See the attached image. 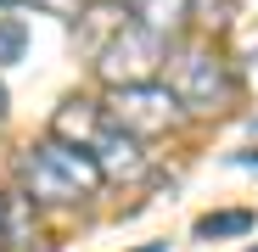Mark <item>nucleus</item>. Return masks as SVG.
<instances>
[{
    "instance_id": "4468645a",
    "label": "nucleus",
    "mask_w": 258,
    "mask_h": 252,
    "mask_svg": "<svg viewBox=\"0 0 258 252\" xmlns=\"http://www.w3.org/2000/svg\"><path fill=\"white\" fill-rule=\"evenodd\" d=\"M0 118H6V90H0Z\"/></svg>"
},
{
    "instance_id": "2eb2a0df",
    "label": "nucleus",
    "mask_w": 258,
    "mask_h": 252,
    "mask_svg": "<svg viewBox=\"0 0 258 252\" xmlns=\"http://www.w3.org/2000/svg\"><path fill=\"white\" fill-rule=\"evenodd\" d=\"M141 252H163V246H141Z\"/></svg>"
},
{
    "instance_id": "1a4fd4ad",
    "label": "nucleus",
    "mask_w": 258,
    "mask_h": 252,
    "mask_svg": "<svg viewBox=\"0 0 258 252\" xmlns=\"http://www.w3.org/2000/svg\"><path fill=\"white\" fill-rule=\"evenodd\" d=\"M23 51H28V28L17 17H0V67L23 62Z\"/></svg>"
},
{
    "instance_id": "9d476101",
    "label": "nucleus",
    "mask_w": 258,
    "mask_h": 252,
    "mask_svg": "<svg viewBox=\"0 0 258 252\" xmlns=\"http://www.w3.org/2000/svg\"><path fill=\"white\" fill-rule=\"evenodd\" d=\"M39 12H51V17H62V23H79L84 17V0H34Z\"/></svg>"
},
{
    "instance_id": "f03ea898",
    "label": "nucleus",
    "mask_w": 258,
    "mask_h": 252,
    "mask_svg": "<svg viewBox=\"0 0 258 252\" xmlns=\"http://www.w3.org/2000/svg\"><path fill=\"white\" fill-rule=\"evenodd\" d=\"M168 67V90L185 112H219L230 96H236V78H230V62L213 51V45H185L174 56H163Z\"/></svg>"
},
{
    "instance_id": "0eeeda50",
    "label": "nucleus",
    "mask_w": 258,
    "mask_h": 252,
    "mask_svg": "<svg viewBox=\"0 0 258 252\" xmlns=\"http://www.w3.org/2000/svg\"><path fill=\"white\" fill-rule=\"evenodd\" d=\"M123 12L135 17L141 28H152V34H174L185 17H191V0H123Z\"/></svg>"
},
{
    "instance_id": "6e6552de",
    "label": "nucleus",
    "mask_w": 258,
    "mask_h": 252,
    "mask_svg": "<svg viewBox=\"0 0 258 252\" xmlns=\"http://www.w3.org/2000/svg\"><path fill=\"white\" fill-rule=\"evenodd\" d=\"M247 230H252V213H247V207H236V213H208V219H197V235H202V241L247 235Z\"/></svg>"
},
{
    "instance_id": "dca6fc26",
    "label": "nucleus",
    "mask_w": 258,
    "mask_h": 252,
    "mask_svg": "<svg viewBox=\"0 0 258 252\" xmlns=\"http://www.w3.org/2000/svg\"><path fill=\"white\" fill-rule=\"evenodd\" d=\"M247 252H258V246H247Z\"/></svg>"
},
{
    "instance_id": "f257e3e1",
    "label": "nucleus",
    "mask_w": 258,
    "mask_h": 252,
    "mask_svg": "<svg viewBox=\"0 0 258 252\" xmlns=\"http://www.w3.org/2000/svg\"><path fill=\"white\" fill-rule=\"evenodd\" d=\"M17 180H23L28 202H84V196H96L107 185L96 157L68 146V140H56V135H45L28 151H17Z\"/></svg>"
},
{
    "instance_id": "9b49d317",
    "label": "nucleus",
    "mask_w": 258,
    "mask_h": 252,
    "mask_svg": "<svg viewBox=\"0 0 258 252\" xmlns=\"http://www.w3.org/2000/svg\"><path fill=\"white\" fill-rule=\"evenodd\" d=\"M236 168H258V151H236Z\"/></svg>"
},
{
    "instance_id": "7ed1b4c3",
    "label": "nucleus",
    "mask_w": 258,
    "mask_h": 252,
    "mask_svg": "<svg viewBox=\"0 0 258 252\" xmlns=\"http://www.w3.org/2000/svg\"><path fill=\"white\" fill-rule=\"evenodd\" d=\"M101 112H107L112 129L135 135V140H157V135H168L185 118V107L174 101V90L157 84V78H146V84H112L107 101H101Z\"/></svg>"
},
{
    "instance_id": "39448f33",
    "label": "nucleus",
    "mask_w": 258,
    "mask_h": 252,
    "mask_svg": "<svg viewBox=\"0 0 258 252\" xmlns=\"http://www.w3.org/2000/svg\"><path fill=\"white\" fill-rule=\"evenodd\" d=\"M146 140H135V135H123V129H107L96 135V146H90V157H96V168H101V180H135L141 168H146V151H141Z\"/></svg>"
},
{
    "instance_id": "20e7f679",
    "label": "nucleus",
    "mask_w": 258,
    "mask_h": 252,
    "mask_svg": "<svg viewBox=\"0 0 258 252\" xmlns=\"http://www.w3.org/2000/svg\"><path fill=\"white\" fill-rule=\"evenodd\" d=\"M163 56H168V39L141 28V23H129L96 51V73L107 78V90L112 84H146V78L163 73Z\"/></svg>"
},
{
    "instance_id": "423d86ee",
    "label": "nucleus",
    "mask_w": 258,
    "mask_h": 252,
    "mask_svg": "<svg viewBox=\"0 0 258 252\" xmlns=\"http://www.w3.org/2000/svg\"><path fill=\"white\" fill-rule=\"evenodd\" d=\"M101 129H107L101 101H84V96L62 101V107H56V118H51V135H56V140H68V146H79V151H90Z\"/></svg>"
},
{
    "instance_id": "f8f14e48",
    "label": "nucleus",
    "mask_w": 258,
    "mask_h": 252,
    "mask_svg": "<svg viewBox=\"0 0 258 252\" xmlns=\"http://www.w3.org/2000/svg\"><path fill=\"white\" fill-rule=\"evenodd\" d=\"M0 246H6V191H0Z\"/></svg>"
},
{
    "instance_id": "ddd939ff",
    "label": "nucleus",
    "mask_w": 258,
    "mask_h": 252,
    "mask_svg": "<svg viewBox=\"0 0 258 252\" xmlns=\"http://www.w3.org/2000/svg\"><path fill=\"white\" fill-rule=\"evenodd\" d=\"M6 6H28V0H0V12H6Z\"/></svg>"
}]
</instances>
